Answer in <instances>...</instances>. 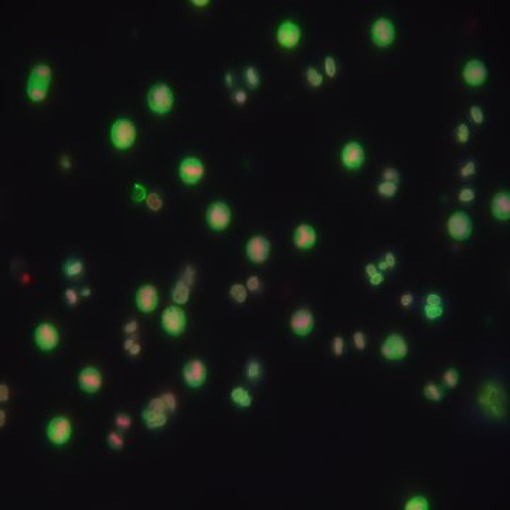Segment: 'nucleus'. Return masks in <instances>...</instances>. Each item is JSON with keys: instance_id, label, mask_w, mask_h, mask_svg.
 <instances>
[{"instance_id": "nucleus-1", "label": "nucleus", "mask_w": 510, "mask_h": 510, "mask_svg": "<svg viewBox=\"0 0 510 510\" xmlns=\"http://www.w3.org/2000/svg\"><path fill=\"white\" fill-rule=\"evenodd\" d=\"M478 403L480 408L490 418H502L506 413V397L500 384L488 381L483 384L478 394Z\"/></svg>"}, {"instance_id": "nucleus-2", "label": "nucleus", "mask_w": 510, "mask_h": 510, "mask_svg": "<svg viewBox=\"0 0 510 510\" xmlns=\"http://www.w3.org/2000/svg\"><path fill=\"white\" fill-rule=\"evenodd\" d=\"M146 104L155 115H167L174 105V92L166 83L153 84L146 94Z\"/></svg>"}, {"instance_id": "nucleus-3", "label": "nucleus", "mask_w": 510, "mask_h": 510, "mask_svg": "<svg viewBox=\"0 0 510 510\" xmlns=\"http://www.w3.org/2000/svg\"><path fill=\"white\" fill-rule=\"evenodd\" d=\"M109 139L118 150L131 149L136 141L135 123L128 118H118L111 125Z\"/></svg>"}, {"instance_id": "nucleus-4", "label": "nucleus", "mask_w": 510, "mask_h": 510, "mask_svg": "<svg viewBox=\"0 0 510 510\" xmlns=\"http://www.w3.org/2000/svg\"><path fill=\"white\" fill-rule=\"evenodd\" d=\"M160 323H162V329L165 330L169 336L179 338L187 328V315L184 309H181L179 305H172L163 310V313L160 316Z\"/></svg>"}, {"instance_id": "nucleus-5", "label": "nucleus", "mask_w": 510, "mask_h": 510, "mask_svg": "<svg viewBox=\"0 0 510 510\" xmlns=\"http://www.w3.org/2000/svg\"><path fill=\"white\" fill-rule=\"evenodd\" d=\"M233 220L231 207L225 202L217 200L209 204L206 210V223L213 231H224L227 230Z\"/></svg>"}, {"instance_id": "nucleus-6", "label": "nucleus", "mask_w": 510, "mask_h": 510, "mask_svg": "<svg viewBox=\"0 0 510 510\" xmlns=\"http://www.w3.org/2000/svg\"><path fill=\"white\" fill-rule=\"evenodd\" d=\"M45 435L50 442L55 447H64L70 442L73 436V424L66 415H55L48 421L45 428Z\"/></svg>"}, {"instance_id": "nucleus-7", "label": "nucleus", "mask_w": 510, "mask_h": 510, "mask_svg": "<svg viewBox=\"0 0 510 510\" xmlns=\"http://www.w3.org/2000/svg\"><path fill=\"white\" fill-rule=\"evenodd\" d=\"M447 233L452 240L466 241L473 231V223L471 216L462 210L454 211L447 220Z\"/></svg>"}, {"instance_id": "nucleus-8", "label": "nucleus", "mask_w": 510, "mask_h": 510, "mask_svg": "<svg viewBox=\"0 0 510 510\" xmlns=\"http://www.w3.org/2000/svg\"><path fill=\"white\" fill-rule=\"evenodd\" d=\"M167 410H166L165 403L162 397H155L150 400L148 405L145 407L141 413L142 421L148 429H160L167 424Z\"/></svg>"}, {"instance_id": "nucleus-9", "label": "nucleus", "mask_w": 510, "mask_h": 510, "mask_svg": "<svg viewBox=\"0 0 510 510\" xmlns=\"http://www.w3.org/2000/svg\"><path fill=\"white\" fill-rule=\"evenodd\" d=\"M370 37L375 47L389 48L396 40V26L389 17L375 19L370 27Z\"/></svg>"}, {"instance_id": "nucleus-10", "label": "nucleus", "mask_w": 510, "mask_h": 510, "mask_svg": "<svg viewBox=\"0 0 510 510\" xmlns=\"http://www.w3.org/2000/svg\"><path fill=\"white\" fill-rule=\"evenodd\" d=\"M275 38L279 47L285 50H293L299 45L300 38H302V29L296 22L286 19L284 22L279 23L275 31Z\"/></svg>"}, {"instance_id": "nucleus-11", "label": "nucleus", "mask_w": 510, "mask_h": 510, "mask_svg": "<svg viewBox=\"0 0 510 510\" xmlns=\"http://www.w3.org/2000/svg\"><path fill=\"white\" fill-rule=\"evenodd\" d=\"M340 162L347 170H360L366 162L364 146L357 141H349L343 145L340 150Z\"/></svg>"}, {"instance_id": "nucleus-12", "label": "nucleus", "mask_w": 510, "mask_h": 510, "mask_svg": "<svg viewBox=\"0 0 510 510\" xmlns=\"http://www.w3.org/2000/svg\"><path fill=\"white\" fill-rule=\"evenodd\" d=\"M380 353L389 361L404 360L408 356V343L400 333H390L382 340Z\"/></svg>"}, {"instance_id": "nucleus-13", "label": "nucleus", "mask_w": 510, "mask_h": 510, "mask_svg": "<svg viewBox=\"0 0 510 510\" xmlns=\"http://www.w3.org/2000/svg\"><path fill=\"white\" fill-rule=\"evenodd\" d=\"M34 343L41 352H53L60 343V332L53 323H38L34 329Z\"/></svg>"}, {"instance_id": "nucleus-14", "label": "nucleus", "mask_w": 510, "mask_h": 510, "mask_svg": "<svg viewBox=\"0 0 510 510\" xmlns=\"http://www.w3.org/2000/svg\"><path fill=\"white\" fill-rule=\"evenodd\" d=\"M177 173H179L180 180L184 184L195 186V184H197V183H200L203 180L206 169H204V165H203V162L200 159L196 158V156H187V158H184L180 162Z\"/></svg>"}, {"instance_id": "nucleus-15", "label": "nucleus", "mask_w": 510, "mask_h": 510, "mask_svg": "<svg viewBox=\"0 0 510 510\" xmlns=\"http://www.w3.org/2000/svg\"><path fill=\"white\" fill-rule=\"evenodd\" d=\"M271 254V242L261 234L252 235L245 244V255L252 264H264L268 261Z\"/></svg>"}, {"instance_id": "nucleus-16", "label": "nucleus", "mask_w": 510, "mask_h": 510, "mask_svg": "<svg viewBox=\"0 0 510 510\" xmlns=\"http://www.w3.org/2000/svg\"><path fill=\"white\" fill-rule=\"evenodd\" d=\"M488 67L483 61L473 60L466 61L465 66L462 68V80L466 85L472 87V88H478L482 87L488 80Z\"/></svg>"}, {"instance_id": "nucleus-17", "label": "nucleus", "mask_w": 510, "mask_h": 510, "mask_svg": "<svg viewBox=\"0 0 510 510\" xmlns=\"http://www.w3.org/2000/svg\"><path fill=\"white\" fill-rule=\"evenodd\" d=\"M289 326L296 336L306 338L315 329V316L306 308L296 309L291 315Z\"/></svg>"}, {"instance_id": "nucleus-18", "label": "nucleus", "mask_w": 510, "mask_h": 510, "mask_svg": "<svg viewBox=\"0 0 510 510\" xmlns=\"http://www.w3.org/2000/svg\"><path fill=\"white\" fill-rule=\"evenodd\" d=\"M183 380L190 389H199L207 380V366L202 359H192L183 367Z\"/></svg>"}, {"instance_id": "nucleus-19", "label": "nucleus", "mask_w": 510, "mask_h": 510, "mask_svg": "<svg viewBox=\"0 0 510 510\" xmlns=\"http://www.w3.org/2000/svg\"><path fill=\"white\" fill-rule=\"evenodd\" d=\"M135 305L145 315H149L156 310L159 305V293L156 286L145 284L138 288L135 293Z\"/></svg>"}, {"instance_id": "nucleus-20", "label": "nucleus", "mask_w": 510, "mask_h": 510, "mask_svg": "<svg viewBox=\"0 0 510 510\" xmlns=\"http://www.w3.org/2000/svg\"><path fill=\"white\" fill-rule=\"evenodd\" d=\"M102 374L99 371V368L94 367V366H87L84 367L77 377V382L80 390L87 393V394H95L101 390L102 387Z\"/></svg>"}, {"instance_id": "nucleus-21", "label": "nucleus", "mask_w": 510, "mask_h": 510, "mask_svg": "<svg viewBox=\"0 0 510 510\" xmlns=\"http://www.w3.org/2000/svg\"><path fill=\"white\" fill-rule=\"evenodd\" d=\"M293 245L300 249V251H309L312 248L316 247L317 244V231L313 225L308 224V223H302L299 224L292 234Z\"/></svg>"}, {"instance_id": "nucleus-22", "label": "nucleus", "mask_w": 510, "mask_h": 510, "mask_svg": "<svg viewBox=\"0 0 510 510\" xmlns=\"http://www.w3.org/2000/svg\"><path fill=\"white\" fill-rule=\"evenodd\" d=\"M490 211L492 216L499 221H509L510 220V193L507 190L497 192L490 202Z\"/></svg>"}, {"instance_id": "nucleus-23", "label": "nucleus", "mask_w": 510, "mask_h": 510, "mask_svg": "<svg viewBox=\"0 0 510 510\" xmlns=\"http://www.w3.org/2000/svg\"><path fill=\"white\" fill-rule=\"evenodd\" d=\"M190 293H192V284L187 282L184 278H180L172 288V300L174 305H186L190 300Z\"/></svg>"}, {"instance_id": "nucleus-24", "label": "nucleus", "mask_w": 510, "mask_h": 510, "mask_svg": "<svg viewBox=\"0 0 510 510\" xmlns=\"http://www.w3.org/2000/svg\"><path fill=\"white\" fill-rule=\"evenodd\" d=\"M29 80L36 81V83L50 85L51 80H53V68L50 67L48 64L38 62V64L31 67L30 74H29Z\"/></svg>"}, {"instance_id": "nucleus-25", "label": "nucleus", "mask_w": 510, "mask_h": 510, "mask_svg": "<svg viewBox=\"0 0 510 510\" xmlns=\"http://www.w3.org/2000/svg\"><path fill=\"white\" fill-rule=\"evenodd\" d=\"M48 90H50V85L47 84L36 83L31 80H27V84H26V95L31 102H43L48 95Z\"/></svg>"}, {"instance_id": "nucleus-26", "label": "nucleus", "mask_w": 510, "mask_h": 510, "mask_svg": "<svg viewBox=\"0 0 510 510\" xmlns=\"http://www.w3.org/2000/svg\"><path fill=\"white\" fill-rule=\"evenodd\" d=\"M230 398H231V401H233L234 404L237 405V407H240V408H249L252 405V403H254L252 394L247 389H244L242 386H237V387L231 389Z\"/></svg>"}, {"instance_id": "nucleus-27", "label": "nucleus", "mask_w": 510, "mask_h": 510, "mask_svg": "<svg viewBox=\"0 0 510 510\" xmlns=\"http://www.w3.org/2000/svg\"><path fill=\"white\" fill-rule=\"evenodd\" d=\"M61 271H62V274L67 278L80 277L84 272L83 260H80L78 257H70V258H67L64 261Z\"/></svg>"}, {"instance_id": "nucleus-28", "label": "nucleus", "mask_w": 510, "mask_h": 510, "mask_svg": "<svg viewBox=\"0 0 510 510\" xmlns=\"http://www.w3.org/2000/svg\"><path fill=\"white\" fill-rule=\"evenodd\" d=\"M244 78H245V83H247L249 90H258L260 88L261 77H260V73H258V68L255 67V66L248 64L247 67L244 68Z\"/></svg>"}, {"instance_id": "nucleus-29", "label": "nucleus", "mask_w": 510, "mask_h": 510, "mask_svg": "<svg viewBox=\"0 0 510 510\" xmlns=\"http://www.w3.org/2000/svg\"><path fill=\"white\" fill-rule=\"evenodd\" d=\"M263 375V366L258 359H249L245 364V377L251 382L258 381Z\"/></svg>"}, {"instance_id": "nucleus-30", "label": "nucleus", "mask_w": 510, "mask_h": 510, "mask_svg": "<svg viewBox=\"0 0 510 510\" xmlns=\"http://www.w3.org/2000/svg\"><path fill=\"white\" fill-rule=\"evenodd\" d=\"M422 393H424V397L429 400V401H434V403H439L441 400L443 398V391L441 390V387L435 384L434 381H428L424 389H422Z\"/></svg>"}, {"instance_id": "nucleus-31", "label": "nucleus", "mask_w": 510, "mask_h": 510, "mask_svg": "<svg viewBox=\"0 0 510 510\" xmlns=\"http://www.w3.org/2000/svg\"><path fill=\"white\" fill-rule=\"evenodd\" d=\"M228 293H230V298H231L235 303H238V305L245 303L248 299L247 286L242 285V284H233V285L230 286Z\"/></svg>"}, {"instance_id": "nucleus-32", "label": "nucleus", "mask_w": 510, "mask_h": 510, "mask_svg": "<svg viewBox=\"0 0 510 510\" xmlns=\"http://www.w3.org/2000/svg\"><path fill=\"white\" fill-rule=\"evenodd\" d=\"M405 510H428L429 509V502L425 496L414 495L411 496L404 504Z\"/></svg>"}, {"instance_id": "nucleus-33", "label": "nucleus", "mask_w": 510, "mask_h": 510, "mask_svg": "<svg viewBox=\"0 0 510 510\" xmlns=\"http://www.w3.org/2000/svg\"><path fill=\"white\" fill-rule=\"evenodd\" d=\"M424 317L429 321V322H434V321H438L441 319L443 316V312H445V308L442 305H429V303H424Z\"/></svg>"}, {"instance_id": "nucleus-34", "label": "nucleus", "mask_w": 510, "mask_h": 510, "mask_svg": "<svg viewBox=\"0 0 510 510\" xmlns=\"http://www.w3.org/2000/svg\"><path fill=\"white\" fill-rule=\"evenodd\" d=\"M398 192V184L396 183H391V181H386L382 180L381 183L377 184V193L382 197H394L397 195Z\"/></svg>"}, {"instance_id": "nucleus-35", "label": "nucleus", "mask_w": 510, "mask_h": 510, "mask_svg": "<svg viewBox=\"0 0 510 510\" xmlns=\"http://www.w3.org/2000/svg\"><path fill=\"white\" fill-rule=\"evenodd\" d=\"M306 81H308V84L310 87L319 88L323 83V75L321 74V71H319L317 68L309 66V67L306 68Z\"/></svg>"}, {"instance_id": "nucleus-36", "label": "nucleus", "mask_w": 510, "mask_h": 510, "mask_svg": "<svg viewBox=\"0 0 510 510\" xmlns=\"http://www.w3.org/2000/svg\"><path fill=\"white\" fill-rule=\"evenodd\" d=\"M442 382L445 387H448L451 390L455 389L458 386V382H459V373H458L457 368H448L442 374Z\"/></svg>"}, {"instance_id": "nucleus-37", "label": "nucleus", "mask_w": 510, "mask_h": 510, "mask_svg": "<svg viewBox=\"0 0 510 510\" xmlns=\"http://www.w3.org/2000/svg\"><path fill=\"white\" fill-rule=\"evenodd\" d=\"M106 442H108V445L115 451H120L123 447H125V439H123V436L120 435L119 432H116V431H111V432L106 435Z\"/></svg>"}, {"instance_id": "nucleus-38", "label": "nucleus", "mask_w": 510, "mask_h": 510, "mask_svg": "<svg viewBox=\"0 0 510 510\" xmlns=\"http://www.w3.org/2000/svg\"><path fill=\"white\" fill-rule=\"evenodd\" d=\"M145 202H146V206H148L152 211H159L162 209V204H163L162 197H160V195L156 193V192H150V193H148V195H146V199H145Z\"/></svg>"}, {"instance_id": "nucleus-39", "label": "nucleus", "mask_w": 510, "mask_h": 510, "mask_svg": "<svg viewBox=\"0 0 510 510\" xmlns=\"http://www.w3.org/2000/svg\"><path fill=\"white\" fill-rule=\"evenodd\" d=\"M323 70H325V74L328 75L329 78H335L338 75V62L335 60V57L332 55H326L325 60H323Z\"/></svg>"}, {"instance_id": "nucleus-40", "label": "nucleus", "mask_w": 510, "mask_h": 510, "mask_svg": "<svg viewBox=\"0 0 510 510\" xmlns=\"http://www.w3.org/2000/svg\"><path fill=\"white\" fill-rule=\"evenodd\" d=\"M345 338L343 336H335L332 339V353L336 356V357H342L345 354Z\"/></svg>"}, {"instance_id": "nucleus-41", "label": "nucleus", "mask_w": 510, "mask_h": 510, "mask_svg": "<svg viewBox=\"0 0 510 510\" xmlns=\"http://www.w3.org/2000/svg\"><path fill=\"white\" fill-rule=\"evenodd\" d=\"M396 265H397V258H396V255L393 254V252H386L384 254V260L377 264L378 270L381 271V272H384L386 270H390V268H394Z\"/></svg>"}, {"instance_id": "nucleus-42", "label": "nucleus", "mask_w": 510, "mask_h": 510, "mask_svg": "<svg viewBox=\"0 0 510 510\" xmlns=\"http://www.w3.org/2000/svg\"><path fill=\"white\" fill-rule=\"evenodd\" d=\"M160 397H162L163 403H165L166 410H167L169 413H174L176 408H177V398H176V396L173 394L172 391H166V393H163Z\"/></svg>"}, {"instance_id": "nucleus-43", "label": "nucleus", "mask_w": 510, "mask_h": 510, "mask_svg": "<svg viewBox=\"0 0 510 510\" xmlns=\"http://www.w3.org/2000/svg\"><path fill=\"white\" fill-rule=\"evenodd\" d=\"M353 343H354V347H356L359 352L366 350L367 339H366V335H364L363 330H356V332L353 333Z\"/></svg>"}, {"instance_id": "nucleus-44", "label": "nucleus", "mask_w": 510, "mask_h": 510, "mask_svg": "<svg viewBox=\"0 0 510 510\" xmlns=\"http://www.w3.org/2000/svg\"><path fill=\"white\" fill-rule=\"evenodd\" d=\"M455 135H457V139L459 143H466L469 141V136H471V132H469V126L466 123H461L455 128Z\"/></svg>"}, {"instance_id": "nucleus-45", "label": "nucleus", "mask_w": 510, "mask_h": 510, "mask_svg": "<svg viewBox=\"0 0 510 510\" xmlns=\"http://www.w3.org/2000/svg\"><path fill=\"white\" fill-rule=\"evenodd\" d=\"M475 197H476L475 190H473V188H469V187L461 188V190H459V193H458V199H459V202L464 203V204H469V203H472L473 200H475Z\"/></svg>"}, {"instance_id": "nucleus-46", "label": "nucleus", "mask_w": 510, "mask_h": 510, "mask_svg": "<svg viewBox=\"0 0 510 510\" xmlns=\"http://www.w3.org/2000/svg\"><path fill=\"white\" fill-rule=\"evenodd\" d=\"M469 115H471V119L473 120V123H476V125H482V123L485 122V113H483L480 106L478 105L471 106Z\"/></svg>"}, {"instance_id": "nucleus-47", "label": "nucleus", "mask_w": 510, "mask_h": 510, "mask_svg": "<svg viewBox=\"0 0 510 510\" xmlns=\"http://www.w3.org/2000/svg\"><path fill=\"white\" fill-rule=\"evenodd\" d=\"M115 424L119 429H128L132 424V418L125 413H118L115 417Z\"/></svg>"}, {"instance_id": "nucleus-48", "label": "nucleus", "mask_w": 510, "mask_h": 510, "mask_svg": "<svg viewBox=\"0 0 510 510\" xmlns=\"http://www.w3.org/2000/svg\"><path fill=\"white\" fill-rule=\"evenodd\" d=\"M64 299H66V303H67L68 306H77L78 305V299H80V295L73 288H67L64 291Z\"/></svg>"}, {"instance_id": "nucleus-49", "label": "nucleus", "mask_w": 510, "mask_h": 510, "mask_svg": "<svg viewBox=\"0 0 510 510\" xmlns=\"http://www.w3.org/2000/svg\"><path fill=\"white\" fill-rule=\"evenodd\" d=\"M382 179L386 181H391V183L398 184V183H400V173H398L397 169H394V167H387V169L382 172Z\"/></svg>"}, {"instance_id": "nucleus-50", "label": "nucleus", "mask_w": 510, "mask_h": 510, "mask_svg": "<svg viewBox=\"0 0 510 510\" xmlns=\"http://www.w3.org/2000/svg\"><path fill=\"white\" fill-rule=\"evenodd\" d=\"M245 286H247L248 292H258L261 289V281L257 275H251V277H248Z\"/></svg>"}, {"instance_id": "nucleus-51", "label": "nucleus", "mask_w": 510, "mask_h": 510, "mask_svg": "<svg viewBox=\"0 0 510 510\" xmlns=\"http://www.w3.org/2000/svg\"><path fill=\"white\" fill-rule=\"evenodd\" d=\"M459 172H461V176H462L464 179L473 176V174L476 173V165H475V162H466L465 165L461 167Z\"/></svg>"}, {"instance_id": "nucleus-52", "label": "nucleus", "mask_w": 510, "mask_h": 510, "mask_svg": "<svg viewBox=\"0 0 510 510\" xmlns=\"http://www.w3.org/2000/svg\"><path fill=\"white\" fill-rule=\"evenodd\" d=\"M233 99H234V102H235V104H238V105H244L248 99L247 92H245L244 90H235L233 92Z\"/></svg>"}, {"instance_id": "nucleus-53", "label": "nucleus", "mask_w": 510, "mask_h": 510, "mask_svg": "<svg viewBox=\"0 0 510 510\" xmlns=\"http://www.w3.org/2000/svg\"><path fill=\"white\" fill-rule=\"evenodd\" d=\"M424 300H425V303H429V305H442L443 303L441 295H438L436 292H429Z\"/></svg>"}, {"instance_id": "nucleus-54", "label": "nucleus", "mask_w": 510, "mask_h": 510, "mask_svg": "<svg viewBox=\"0 0 510 510\" xmlns=\"http://www.w3.org/2000/svg\"><path fill=\"white\" fill-rule=\"evenodd\" d=\"M414 303V295L411 292H405L400 296V305L403 308H410Z\"/></svg>"}, {"instance_id": "nucleus-55", "label": "nucleus", "mask_w": 510, "mask_h": 510, "mask_svg": "<svg viewBox=\"0 0 510 510\" xmlns=\"http://www.w3.org/2000/svg\"><path fill=\"white\" fill-rule=\"evenodd\" d=\"M123 332L126 335H135L136 332H138V322H136L135 319H131V321H128L123 325Z\"/></svg>"}, {"instance_id": "nucleus-56", "label": "nucleus", "mask_w": 510, "mask_h": 510, "mask_svg": "<svg viewBox=\"0 0 510 510\" xmlns=\"http://www.w3.org/2000/svg\"><path fill=\"white\" fill-rule=\"evenodd\" d=\"M368 282H370V285H373V286L381 285L382 282H384V272L378 271V272H377V274H374L373 277L368 278Z\"/></svg>"}, {"instance_id": "nucleus-57", "label": "nucleus", "mask_w": 510, "mask_h": 510, "mask_svg": "<svg viewBox=\"0 0 510 510\" xmlns=\"http://www.w3.org/2000/svg\"><path fill=\"white\" fill-rule=\"evenodd\" d=\"M9 400V386L6 382H0V401L6 403Z\"/></svg>"}, {"instance_id": "nucleus-58", "label": "nucleus", "mask_w": 510, "mask_h": 510, "mask_svg": "<svg viewBox=\"0 0 510 510\" xmlns=\"http://www.w3.org/2000/svg\"><path fill=\"white\" fill-rule=\"evenodd\" d=\"M364 271H366V275H367L368 278L370 277H373L374 274H377L378 272V267H377V264H373V263H368L366 267H364Z\"/></svg>"}, {"instance_id": "nucleus-59", "label": "nucleus", "mask_w": 510, "mask_h": 510, "mask_svg": "<svg viewBox=\"0 0 510 510\" xmlns=\"http://www.w3.org/2000/svg\"><path fill=\"white\" fill-rule=\"evenodd\" d=\"M141 350H142V346H141V343L135 342V343L132 345V347L128 350V354H129V356H132V357H135V356H138V354L141 353Z\"/></svg>"}, {"instance_id": "nucleus-60", "label": "nucleus", "mask_w": 510, "mask_h": 510, "mask_svg": "<svg viewBox=\"0 0 510 510\" xmlns=\"http://www.w3.org/2000/svg\"><path fill=\"white\" fill-rule=\"evenodd\" d=\"M190 3L195 5L196 8H204V6H207L210 2H209V0H192Z\"/></svg>"}, {"instance_id": "nucleus-61", "label": "nucleus", "mask_w": 510, "mask_h": 510, "mask_svg": "<svg viewBox=\"0 0 510 510\" xmlns=\"http://www.w3.org/2000/svg\"><path fill=\"white\" fill-rule=\"evenodd\" d=\"M135 342H136V339L128 338L126 340H125V343H123V349H125V352H128V350H129V349L132 347V345H134Z\"/></svg>"}, {"instance_id": "nucleus-62", "label": "nucleus", "mask_w": 510, "mask_h": 510, "mask_svg": "<svg viewBox=\"0 0 510 510\" xmlns=\"http://www.w3.org/2000/svg\"><path fill=\"white\" fill-rule=\"evenodd\" d=\"M224 81L227 87H231V85H233V74H231L230 71L224 74Z\"/></svg>"}, {"instance_id": "nucleus-63", "label": "nucleus", "mask_w": 510, "mask_h": 510, "mask_svg": "<svg viewBox=\"0 0 510 510\" xmlns=\"http://www.w3.org/2000/svg\"><path fill=\"white\" fill-rule=\"evenodd\" d=\"M81 295H83V296H90V295H91V289H90V288H88V286H87V288H84L83 291H81Z\"/></svg>"}, {"instance_id": "nucleus-64", "label": "nucleus", "mask_w": 510, "mask_h": 510, "mask_svg": "<svg viewBox=\"0 0 510 510\" xmlns=\"http://www.w3.org/2000/svg\"><path fill=\"white\" fill-rule=\"evenodd\" d=\"M0 424H2L0 427H5V411L3 410L0 411Z\"/></svg>"}]
</instances>
